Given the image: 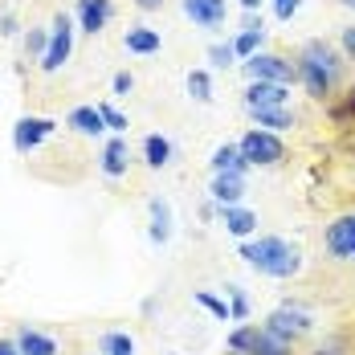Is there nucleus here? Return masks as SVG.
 Returning a JSON list of instances; mask_svg holds the SVG:
<instances>
[{
	"instance_id": "obj_25",
	"label": "nucleus",
	"mask_w": 355,
	"mask_h": 355,
	"mask_svg": "<svg viewBox=\"0 0 355 355\" xmlns=\"http://www.w3.org/2000/svg\"><path fill=\"white\" fill-rule=\"evenodd\" d=\"M192 298H196V302H200V306H205V311H209L216 322H229V319H233L229 302H225V298H216L213 290H192Z\"/></svg>"
},
{
	"instance_id": "obj_33",
	"label": "nucleus",
	"mask_w": 355,
	"mask_h": 355,
	"mask_svg": "<svg viewBox=\"0 0 355 355\" xmlns=\"http://www.w3.org/2000/svg\"><path fill=\"white\" fill-rule=\"evenodd\" d=\"M298 4H302V0H274V12H278V21H290V17L298 12Z\"/></svg>"
},
{
	"instance_id": "obj_31",
	"label": "nucleus",
	"mask_w": 355,
	"mask_h": 355,
	"mask_svg": "<svg viewBox=\"0 0 355 355\" xmlns=\"http://www.w3.org/2000/svg\"><path fill=\"white\" fill-rule=\"evenodd\" d=\"M229 311H233V319H249V298L241 286H229Z\"/></svg>"
},
{
	"instance_id": "obj_20",
	"label": "nucleus",
	"mask_w": 355,
	"mask_h": 355,
	"mask_svg": "<svg viewBox=\"0 0 355 355\" xmlns=\"http://www.w3.org/2000/svg\"><path fill=\"white\" fill-rule=\"evenodd\" d=\"M249 114H253V123H257L261 131H274V135L294 127V110L290 107H266V110H249Z\"/></svg>"
},
{
	"instance_id": "obj_6",
	"label": "nucleus",
	"mask_w": 355,
	"mask_h": 355,
	"mask_svg": "<svg viewBox=\"0 0 355 355\" xmlns=\"http://www.w3.org/2000/svg\"><path fill=\"white\" fill-rule=\"evenodd\" d=\"M53 131H58V123H53V119H45V114H25V119H17V127H12V147H17V155L37 151V147L49 139Z\"/></svg>"
},
{
	"instance_id": "obj_17",
	"label": "nucleus",
	"mask_w": 355,
	"mask_h": 355,
	"mask_svg": "<svg viewBox=\"0 0 355 355\" xmlns=\"http://www.w3.org/2000/svg\"><path fill=\"white\" fill-rule=\"evenodd\" d=\"M245 172H249V164L237 143H220L213 151V176H245Z\"/></svg>"
},
{
	"instance_id": "obj_44",
	"label": "nucleus",
	"mask_w": 355,
	"mask_h": 355,
	"mask_svg": "<svg viewBox=\"0 0 355 355\" xmlns=\"http://www.w3.org/2000/svg\"><path fill=\"white\" fill-rule=\"evenodd\" d=\"M172 355H176V352H172Z\"/></svg>"
},
{
	"instance_id": "obj_19",
	"label": "nucleus",
	"mask_w": 355,
	"mask_h": 355,
	"mask_svg": "<svg viewBox=\"0 0 355 355\" xmlns=\"http://www.w3.org/2000/svg\"><path fill=\"white\" fill-rule=\"evenodd\" d=\"M220 225H225L233 237L245 241L249 233L257 229V213H249V209H241V205H229V209H220Z\"/></svg>"
},
{
	"instance_id": "obj_37",
	"label": "nucleus",
	"mask_w": 355,
	"mask_h": 355,
	"mask_svg": "<svg viewBox=\"0 0 355 355\" xmlns=\"http://www.w3.org/2000/svg\"><path fill=\"white\" fill-rule=\"evenodd\" d=\"M0 355H21V347H17V339H0Z\"/></svg>"
},
{
	"instance_id": "obj_38",
	"label": "nucleus",
	"mask_w": 355,
	"mask_h": 355,
	"mask_svg": "<svg viewBox=\"0 0 355 355\" xmlns=\"http://www.w3.org/2000/svg\"><path fill=\"white\" fill-rule=\"evenodd\" d=\"M241 29H261V17H253V12H245V25Z\"/></svg>"
},
{
	"instance_id": "obj_42",
	"label": "nucleus",
	"mask_w": 355,
	"mask_h": 355,
	"mask_svg": "<svg viewBox=\"0 0 355 355\" xmlns=\"http://www.w3.org/2000/svg\"><path fill=\"white\" fill-rule=\"evenodd\" d=\"M315 355H331V352H315Z\"/></svg>"
},
{
	"instance_id": "obj_11",
	"label": "nucleus",
	"mask_w": 355,
	"mask_h": 355,
	"mask_svg": "<svg viewBox=\"0 0 355 355\" xmlns=\"http://www.w3.org/2000/svg\"><path fill=\"white\" fill-rule=\"evenodd\" d=\"M184 17L196 29H216L229 17V0H184Z\"/></svg>"
},
{
	"instance_id": "obj_43",
	"label": "nucleus",
	"mask_w": 355,
	"mask_h": 355,
	"mask_svg": "<svg viewBox=\"0 0 355 355\" xmlns=\"http://www.w3.org/2000/svg\"><path fill=\"white\" fill-rule=\"evenodd\" d=\"M229 355H237V352H229Z\"/></svg>"
},
{
	"instance_id": "obj_36",
	"label": "nucleus",
	"mask_w": 355,
	"mask_h": 355,
	"mask_svg": "<svg viewBox=\"0 0 355 355\" xmlns=\"http://www.w3.org/2000/svg\"><path fill=\"white\" fill-rule=\"evenodd\" d=\"M139 12H155V8H164V0H131Z\"/></svg>"
},
{
	"instance_id": "obj_30",
	"label": "nucleus",
	"mask_w": 355,
	"mask_h": 355,
	"mask_svg": "<svg viewBox=\"0 0 355 355\" xmlns=\"http://www.w3.org/2000/svg\"><path fill=\"white\" fill-rule=\"evenodd\" d=\"M98 114H103V123H107V131H114V135H123L131 123H127V114L123 110H114L110 103H98Z\"/></svg>"
},
{
	"instance_id": "obj_7",
	"label": "nucleus",
	"mask_w": 355,
	"mask_h": 355,
	"mask_svg": "<svg viewBox=\"0 0 355 355\" xmlns=\"http://www.w3.org/2000/svg\"><path fill=\"white\" fill-rule=\"evenodd\" d=\"M311 327H315V319H311L302 306H278V311L266 319V331H270V335H278V339H286V343L302 339Z\"/></svg>"
},
{
	"instance_id": "obj_12",
	"label": "nucleus",
	"mask_w": 355,
	"mask_h": 355,
	"mask_svg": "<svg viewBox=\"0 0 355 355\" xmlns=\"http://www.w3.org/2000/svg\"><path fill=\"white\" fill-rule=\"evenodd\" d=\"M98 168H103V176H107V180L127 176V168H131V147H127V139H123V135L107 139V147H103V159H98Z\"/></svg>"
},
{
	"instance_id": "obj_32",
	"label": "nucleus",
	"mask_w": 355,
	"mask_h": 355,
	"mask_svg": "<svg viewBox=\"0 0 355 355\" xmlns=\"http://www.w3.org/2000/svg\"><path fill=\"white\" fill-rule=\"evenodd\" d=\"M131 90H135V78H131L127 70H119L114 78H110V94H114V98H123V94H131Z\"/></svg>"
},
{
	"instance_id": "obj_4",
	"label": "nucleus",
	"mask_w": 355,
	"mask_h": 355,
	"mask_svg": "<svg viewBox=\"0 0 355 355\" xmlns=\"http://www.w3.org/2000/svg\"><path fill=\"white\" fill-rule=\"evenodd\" d=\"M70 53H73V17L70 12H53V21H49V49H45V58L37 66L45 73H58L70 62Z\"/></svg>"
},
{
	"instance_id": "obj_39",
	"label": "nucleus",
	"mask_w": 355,
	"mask_h": 355,
	"mask_svg": "<svg viewBox=\"0 0 355 355\" xmlns=\"http://www.w3.org/2000/svg\"><path fill=\"white\" fill-rule=\"evenodd\" d=\"M347 114H352V119H355V86H352V90H347Z\"/></svg>"
},
{
	"instance_id": "obj_24",
	"label": "nucleus",
	"mask_w": 355,
	"mask_h": 355,
	"mask_svg": "<svg viewBox=\"0 0 355 355\" xmlns=\"http://www.w3.org/2000/svg\"><path fill=\"white\" fill-rule=\"evenodd\" d=\"M98 352L103 355H135V339H131L127 331H107V335L98 339Z\"/></svg>"
},
{
	"instance_id": "obj_40",
	"label": "nucleus",
	"mask_w": 355,
	"mask_h": 355,
	"mask_svg": "<svg viewBox=\"0 0 355 355\" xmlns=\"http://www.w3.org/2000/svg\"><path fill=\"white\" fill-rule=\"evenodd\" d=\"M257 4H261V0H241V8H245V12H253Z\"/></svg>"
},
{
	"instance_id": "obj_16",
	"label": "nucleus",
	"mask_w": 355,
	"mask_h": 355,
	"mask_svg": "<svg viewBox=\"0 0 355 355\" xmlns=\"http://www.w3.org/2000/svg\"><path fill=\"white\" fill-rule=\"evenodd\" d=\"M66 127H70L73 135H86V139H98V135L107 131L98 107H73L70 114H66Z\"/></svg>"
},
{
	"instance_id": "obj_21",
	"label": "nucleus",
	"mask_w": 355,
	"mask_h": 355,
	"mask_svg": "<svg viewBox=\"0 0 355 355\" xmlns=\"http://www.w3.org/2000/svg\"><path fill=\"white\" fill-rule=\"evenodd\" d=\"M143 164L155 168V172L168 168V164H172V139H168V135H147V139H143Z\"/></svg>"
},
{
	"instance_id": "obj_34",
	"label": "nucleus",
	"mask_w": 355,
	"mask_h": 355,
	"mask_svg": "<svg viewBox=\"0 0 355 355\" xmlns=\"http://www.w3.org/2000/svg\"><path fill=\"white\" fill-rule=\"evenodd\" d=\"M339 45H343V53H347V62H355V25H347V29L339 33Z\"/></svg>"
},
{
	"instance_id": "obj_5",
	"label": "nucleus",
	"mask_w": 355,
	"mask_h": 355,
	"mask_svg": "<svg viewBox=\"0 0 355 355\" xmlns=\"http://www.w3.org/2000/svg\"><path fill=\"white\" fill-rule=\"evenodd\" d=\"M241 70L249 73V82H278V86L298 82V66L282 53H253L249 62H241Z\"/></svg>"
},
{
	"instance_id": "obj_28",
	"label": "nucleus",
	"mask_w": 355,
	"mask_h": 355,
	"mask_svg": "<svg viewBox=\"0 0 355 355\" xmlns=\"http://www.w3.org/2000/svg\"><path fill=\"white\" fill-rule=\"evenodd\" d=\"M209 62H213L216 70H229V66H237V49H233V41H216V45H209Z\"/></svg>"
},
{
	"instance_id": "obj_35",
	"label": "nucleus",
	"mask_w": 355,
	"mask_h": 355,
	"mask_svg": "<svg viewBox=\"0 0 355 355\" xmlns=\"http://www.w3.org/2000/svg\"><path fill=\"white\" fill-rule=\"evenodd\" d=\"M17 33V17H0V37H12Z\"/></svg>"
},
{
	"instance_id": "obj_10",
	"label": "nucleus",
	"mask_w": 355,
	"mask_h": 355,
	"mask_svg": "<svg viewBox=\"0 0 355 355\" xmlns=\"http://www.w3.org/2000/svg\"><path fill=\"white\" fill-rule=\"evenodd\" d=\"M245 110H266V107H286L290 103V86H278V82H249L245 94H241Z\"/></svg>"
},
{
	"instance_id": "obj_41",
	"label": "nucleus",
	"mask_w": 355,
	"mask_h": 355,
	"mask_svg": "<svg viewBox=\"0 0 355 355\" xmlns=\"http://www.w3.org/2000/svg\"><path fill=\"white\" fill-rule=\"evenodd\" d=\"M339 4H347V8H355V0H339Z\"/></svg>"
},
{
	"instance_id": "obj_8",
	"label": "nucleus",
	"mask_w": 355,
	"mask_h": 355,
	"mask_svg": "<svg viewBox=\"0 0 355 355\" xmlns=\"http://www.w3.org/2000/svg\"><path fill=\"white\" fill-rule=\"evenodd\" d=\"M327 253L339 261H355V213H343L327 225Z\"/></svg>"
},
{
	"instance_id": "obj_13",
	"label": "nucleus",
	"mask_w": 355,
	"mask_h": 355,
	"mask_svg": "<svg viewBox=\"0 0 355 355\" xmlns=\"http://www.w3.org/2000/svg\"><path fill=\"white\" fill-rule=\"evenodd\" d=\"M123 49L135 53V58H151V53L164 49V37L155 33V29H147V25H131V29L123 33Z\"/></svg>"
},
{
	"instance_id": "obj_3",
	"label": "nucleus",
	"mask_w": 355,
	"mask_h": 355,
	"mask_svg": "<svg viewBox=\"0 0 355 355\" xmlns=\"http://www.w3.org/2000/svg\"><path fill=\"white\" fill-rule=\"evenodd\" d=\"M241 155H245L249 168H274V164H282L286 159V143L274 135V131H261V127H253L241 135Z\"/></svg>"
},
{
	"instance_id": "obj_15",
	"label": "nucleus",
	"mask_w": 355,
	"mask_h": 355,
	"mask_svg": "<svg viewBox=\"0 0 355 355\" xmlns=\"http://www.w3.org/2000/svg\"><path fill=\"white\" fill-rule=\"evenodd\" d=\"M17 347H21V355H58V339L53 335H45V331H37V327H17Z\"/></svg>"
},
{
	"instance_id": "obj_18",
	"label": "nucleus",
	"mask_w": 355,
	"mask_h": 355,
	"mask_svg": "<svg viewBox=\"0 0 355 355\" xmlns=\"http://www.w3.org/2000/svg\"><path fill=\"white\" fill-rule=\"evenodd\" d=\"M209 192H213L216 209H229V205H237L245 196V176H213Z\"/></svg>"
},
{
	"instance_id": "obj_22",
	"label": "nucleus",
	"mask_w": 355,
	"mask_h": 355,
	"mask_svg": "<svg viewBox=\"0 0 355 355\" xmlns=\"http://www.w3.org/2000/svg\"><path fill=\"white\" fill-rule=\"evenodd\" d=\"M257 339H261V327H257V322H241V327H233V331H229L225 347H229V352H237V355H253Z\"/></svg>"
},
{
	"instance_id": "obj_23",
	"label": "nucleus",
	"mask_w": 355,
	"mask_h": 355,
	"mask_svg": "<svg viewBox=\"0 0 355 355\" xmlns=\"http://www.w3.org/2000/svg\"><path fill=\"white\" fill-rule=\"evenodd\" d=\"M261 41H266V29H241L233 37V49H237V62H249L253 53H261Z\"/></svg>"
},
{
	"instance_id": "obj_2",
	"label": "nucleus",
	"mask_w": 355,
	"mask_h": 355,
	"mask_svg": "<svg viewBox=\"0 0 355 355\" xmlns=\"http://www.w3.org/2000/svg\"><path fill=\"white\" fill-rule=\"evenodd\" d=\"M241 261L253 266L257 274L270 278H294L302 270V249L290 245L286 237H257V241H241Z\"/></svg>"
},
{
	"instance_id": "obj_29",
	"label": "nucleus",
	"mask_w": 355,
	"mask_h": 355,
	"mask_svg": "<svg viewBox=\"0 0 355 355\" xmlns=\"http://www.w3.org/2000/svg\"><path fill=\"white\" fill-rule=\"evenodd\" d=\"M45 49H49V29H29V33H25V53L41 62Z\"/></svg>"
},
{
	"instance_id": "obj_1",
	"label": "nucleus",
	"mask_w": 355,
	"mask_h": 355,
	"mask_svg": "<svg viewBox=\"0 0 355 355\" xmlns=\"http://www.w3.org/2000/svg\"><path fill=\"white\" fill-rule=\"evenodd\" d=\"M294 66H298V82H302V90H306L315 103H327V98L335 94L339 73H343V58H339L327 41L315 37V41H306V45L298 49Z\"/></svg>"
},
{
	"instance_id": "obj_26",
	"label": "nucleus",
	"mask_w": 355,
	"mask_h": 355,
	"mask_svg": "<svg viewBox=\"0 0 355 355\" xmlns=\"http://www.w3.org/2000/svg\"><path fill=\"white\" fill-rule=\"evenodd\" d=\"M188 94H192L196 103H213V78L205 70H192L188 73Z\"/></svg>"
},
{
	"instance_id": "obj_14",
	"label": "nucleus",
	"mask_w": 355,
	"mask_h": 355,
	"mask_svg": "<svg viewBox=\"0 0 355 355\" xmlns=\"http://www.w3.org/2000/svg\"><path fill=\"white\" fill-rule=\"evenodd\" d=\"M147 213H151V229H147L151 245H168V241H172V205H168L164 196H151Z\"/></svg>"
},
{
	"instance_id": "obj_27",
	"label": "nucleus",
	"mask_w": 355,
	"mask_h": 355,
	"mask_svg": "<svg viewBox=\"0 0 355 355\" xmlns=\"http://www.w3.org/2000/svg\"><path fill=\"white\" fill-rule=\"evenodd\" d=\"M290 347H294V343H286V339H278V335H270V331L261 327V339H257V347H253V355H290Z\"/></svg>"
},
{
	"instance_id": "obj_9",
	"label": "nucleus",
	"mask_w": 355,
	"mask_h": 355,
	"mask_svg": "<svg viewBox=\"0 0 355 355\" xmlns=\"http://www.w3.org/2000/svg\"><path fill=\"white\" fill-rule=\"evenodd\" d=\"M110 17H114V4H110V0H78V4H73V25L90 37L103 33L110 25Z\"/></svg>"
}]
</instances>
